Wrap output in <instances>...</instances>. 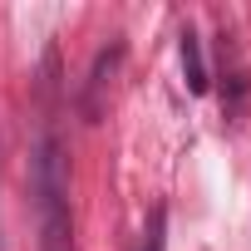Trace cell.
<instances>
[{
	"label": "cell",
	"mask_w": 251,
	"mask_h": 251,
	"mask_svg": "<svg viewBox=\"0 0 251 251\" xmlns=\"http://www.w3.org/2000/svg\"><path fill=\"white\" fill-rule=\"evenodd\" d=\"M182 69H187V89H192V94H202V89H207V69H202L197 30H182Z\"/></svg>",
	"instance_id": "obj_2"
},
{
	"label": "cell",
	"mask_w": 251,
	"mask_h": 251,
	"mask_svg": "<svg viewBox=\"0 0 251 251\" xmlns=\"http://www.w3.org/2000/svg\"><path fill=\"white\" fill-rule=\"evenodd\" d=\"M143 251H163V212H153V226H148V241Z\"/></svg>",
	"instance_id": "obj_3"
},
{
	"label": "cell",
	"mask_w": 251,
	"mask_h": 251,
	"mask_svg": "<svg viewBox=\"0 0 251 251\" xmlns=\"http://www.w3.org/2000/svg\"><path fill=\"white\" fill-rule=\"evenodd\" d=\"M30 192L40 222V251H74V217H69V158L50 123L30 143Z\"/></svg>",
	"instance_id": "obj_1"
}]
</instances>
